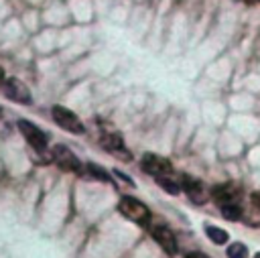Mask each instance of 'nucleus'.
I'll use <instances>...</instances> for the list:
<instances>
[{"label": "nucleus", "mask_w": 260, "mask_h": 258, "mask_svg": "<svg viewBox=\"0 0 260 258\" xmlns=\"http://www.w3.org/2000/svg\"><path fill=\"white\" fill-rule=\"evenodd\" d=\"M118 211H120L126 219L134 221V223H138V225H146V223L150 221V209H148L142 201H138V199H134V197H130V195H124V197L120 199Z\"/></svg>", "instance_id": "1"}, {"label": "nucleus", "mask_w": 260, "mask_h": 258, "mask_svg": "<svg viewBox=\"0 0 260 258\" xmlns=\"http://www.w3.org/2000/svg\"><path fill=\"white\" fill-rule=\"evenodd\" d=\"M51 116H53V120H55V124L59 128H63V130H67L71 134H83L85 132V126L77 118V114H73L65 106H53L51 108Z\"/></svg>", "instance_id": "2"}, {"label": "nucleus", "mask_w": 260, "mask_h": 258, "mask_svg": "<svg viewBox=\"0 0 260 258\" xmlns=\"http://www.w3.org/2000/svg\"><path fill=\"white\" fill-rule=\"evenodd\" d=\"M2 91L8 100L16 102V104H22V106H28L32 102V95H30V89L24 85V81H20L18 77H6L2 81Z\"/></svg>", "instance_id": "3"}, {"label": "nucleus", "mask_w": 260, "mask_h": 258, "mask_svg": "<svg viewBox=\"0 0 260 258\" xmlns=\"http://www.w3.org/2000/svg\"><path fill=\"white\" fill-rule=\"evenodd\" d=\"M18 130L20 134L24 136V140L37 150V152H45L47 150V134L37 126L32 124L30 120H18Z\"/></svg>", "instance_id": "4"}, {"label": "nucleus", "mask_w": 260, "mask_h": 258, "mask_svg": "<svg viewBox=\"0 0 260 258\" xmlns=\"http://www.w3.org/2000/svg\"><path fill=\"white\" fill-rule=\"evenodd\" d=\"M140 167H142V171H144V173L154 175V177L171 175V171H173V165H171V160H169V158L158 156V154H152V152L142 154V158H140Z\"/></svg>", "instance_id": "5"}, {"label": "nucleus", "mask_w": 260, "mask_h": 258, "mask_svg": "<svg viewBox=\"0 0 260 258\" xmlns=\"http://www.w3.org/2000/svg\"><path fill=\"white\" fill-rule=\"evenodd\" d=\"M181 189L189 195L193 203H205L209 199V191L205 189V185L199 179H193L189 175H181Z\"/></svg>", "instance_id": "6"}, {"label": "nucleus", "mask_w": 260, "mask_h": 258, "mask_svg": "<svg viewBox=\"0 0 260 258\" xmlns=\"http://www.w3.org/2000/svg\"><path fill=\"white\" fill-rule=\"evenodd\" d=\"M53 160L63 169V171H69V173H81V163L79 158L63 144H57L53 148Z\"/></svg>", "instance_id": "7"}, {"label": "nucleus", "mask_w": 260, "mask_h": 258, "mask_svg": "<svg viewBox=\"0 0 260 258\" xmlns=\"http://www.w3.org/2000/svg\"><path fill=\"white\" fill-rule=\"evenodd\" d=\"M150 232H152V238L156 240V244H158L167 254H171V256L177 254V240H175V234H173L167 225H154Z\"/></svg>", "instance_id": "8"}, {"label": "nucleus", "mask_w": 260, "mask_h": 258, "mask_svg": "<svg viewBox=\"0 0 260 258\" xmlns=\"http://www.w3.org/2000/svg\"><path fill=\"white\" fill-rule=\"evenodd\" d=\"M102 144H104V148H106L108 152H112V154H118V156H124V158L130 156L128 150H126V146H124L122 136H120L116 130L104 132V134H102Z\"/></svg>", "instance_id": "9"}, {"label": "nucleus", "mask_w": 260, "mask_h": 258, "mask_svg": "<svg viewBox=\"0 0 260 258\" xmlns=\"http://www.w3.org/2000/svg\"><path fill=\"white\" fill-rule=\"evenodd\" d=\"M236 189L232 185H221V187H215L213 189V199L219 203V205H228V203H236Z\"/></svg>", "instance_id": "10"}, {"label": "nucleus", "mask_w": 260, "mask_h": 258, "mask_svg": "<svg viewBox=\"0 0 260 258\" xmlns=\"http://www.w3.org/2000/svg\"><path fill=\"white\" fill-rule=\"evenodd\" d=\"M156 185L162 187L169 195H179L181 189V179H173L171 175H162V177H156Z\"/></svg>", "instance_id": "11"}, {"label": "nucleus", "mask_w": 260, "mask_h": 258, "mask_svg": "<svg viewBox=\"0 0 260 258\" xmlns=\"http://www.w3.org/2000/svg\"><path fill=\"white\" fill-rule=\"evenodd\" d=\"M205 234H207V238H209L213 244H217V246L225 244L228 238H230V234H228L225 230L217 228V225H205Z\"/></svg>", "instance_id": "12"}, {"label": "nucleus", "mask_w": 260, "mask_h": 258, "mask_svg": "<svg viewBox=\"0 0 260 258\" xmlns=\"http://www.w3.org/2000/svg\"><path fill=\"white\" fill-rule=\"evenodd\" d=\"M221 215L230 221H238L242 219V207L238 203H228V205H221Z\"/></svg>", "instance_id": "13"}, {"label": "nucleus", "mask_w": 260, "mask_h": 258, "mask_svg": "<svg viewBox=\"0 0 260 258\" xmlns=\"http://www.w3.org/2000/svg\"><path fill=\"white\" fill-rule=\"evenodd\" d=\"M228 258H248V248L242 242H234L228 246Z\"/></svg>", "instance_id": "14"}, {"label": "nucleus", "mask_w": 260, "mask_h": 258, "mask_svg": "<svg viewBox=\"0 0 260 258\" xmlns=\"http://www.w3.org/2000/svg\"><path fill=\"white\" fill-rule=\"evenodd\" d=\"M87 171H89V173H91L93 177L102 179V181H110V175H108V173H106V171H104L102 167H95L93 163H89V165H87Z\"/></svg>", "instance_id": "15"}, {"label": "nucleus", "mask_w": 260, "mask_h": 258, "mask_svg": "<svg viewBox=\"0 0 260 258\" xmlns=\"http://www.w3.org/2000/svg\"><path fill=\"white\" fill-rule=\"evenodd\" d=\"M185 258H209V256H205L203 252H189Z\"/></svg>", "instance_id": "16"}, {"label": "nucleus", "mask_w": 260, "mask_h": 258, "mask_svg": "<svg viewBox=\"0 0 260 258\" xmlns=\"http://www.w3.org/2000/svg\"><path fill=\"white\" fill-rule=\"evenodd\" d=\"M252 203L260 209V191H256V193H252Z\"/></svg>", "instance_id": "17"}, {"label": "nucleus", "mask_w": 260, "mask_h": 258, "mask_svg": "<svg viewBox=\"0 0 260 258\" xmlns=\"http://www.w3.org/2000/svg\"><path fill=\"white\" fill-rule=\"evenodd\" d=\"M4 79H6V75H4V69L0 67V85H2V81H4Z\"/></svg>", "instance_id": "18"}, {"label": "nucleus", "mask_w": 260, "mask_h": 258, "mask_svg": "<svg viewBox=\"0 0 260 258\" xmlns=\"http://www.w3.org/2000/svg\"><path fill=\"white\" fill-rule=\"evenodd\" d=\"M242 2H246V4H256V2H260V0H242Z\"/></svg>", "instance_id": "19"}, {"label": "nucleus", "mask_w": 260, "mask_h": 258, "mask_svg": "<svg viewBox=\"0 0 260 258\" xmlns=\"http://www.w3.org/2000/svg\"><path fill=\"white\" fill-rule=\"evenodd\" d=\"M254 258H260V252H258V254H254Z\"/></svg>", "instance_id": "20"}, {"label": "nucleus", "mask_w": 260, "mask_h": 258, "mask_svg": "<svg viewBox=\"0 0 260 258\" xmlns=\"http://www.w3.org/2000/svg\"><path fill=\"white\" fill-rule=\"evenodd\" d=\"M0 118H2V110H0Z\"/></svg>", "instance_id": "21"}]
</instances>
